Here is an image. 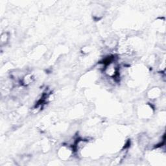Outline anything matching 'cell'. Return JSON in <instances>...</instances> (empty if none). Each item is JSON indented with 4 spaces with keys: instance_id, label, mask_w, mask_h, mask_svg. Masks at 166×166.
Listing matches in <instances>:
<instances>
[{
    "instance_id": "6da1fadb",
    "label": "cell",
    "mask_w": 166,
    "mask_h": 166,
    "mask_svg": "<svg viewBox=\"0 0 166 166\" xmlns=\"http://www.w3.org/2000/svg\"><path fill=\"white\" fill-rule=\"evenodd\" d=\"M74 151L72 146L69 145H63L59 149V156L64 160H67L72 156Z\"/></svg>"
},
{
    "instance_id": "3957f363",
    "label": "cell",
    "mask_w": 166,
    "mask_h": 166,
    "mask_svg": "<svg viewBox=\"0 0 166 166\" xmlns=\"http://www.w3.org/2000/svg\"><path fill=\"white\" fill-rule=\"evenodd\" d=\"M10 39V33L9 32H4L1 35L0 38V42H1V46H4L7 45Z\"/></svg>"
},
{
    "instance_id": "277c9868",
    "label": "cell",
    "mask_w": 166,
    "mask_h": 166,
    "mask_svg": "<svg viewBox=\"0 0 166 166\" xmlns=\"http://www.w3.org/2000/svg\"><path fill=\"white\" fill-rule=\"evenodd\" d=\"M121 50H122V49H125V48H123V46H122V47H121ZM128 49H129V48H127V47L125 46V53L127 52V51H128Z\"/></svg>"
},
{
    "instance_id": "7a4b0ae2",
    "label": "cell",
    "mask_w": 166,
    "mask_h": 166,
    "mask_svg": "<svg viewBox=\"0 0 166 166\" xmlns=\"http://www.w3.org/2000/svg\"><path fill=\"white\" fill-rule=\"evenodd\" d=\"M161 95L160 89L157 87L152 88L147 93V96L150 99H156Z\"/></svg>"
}]
</instances>
